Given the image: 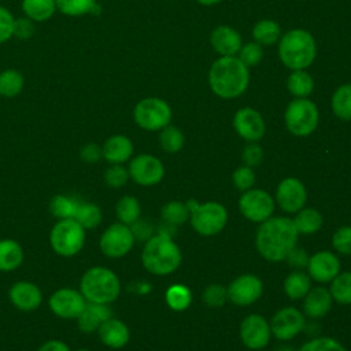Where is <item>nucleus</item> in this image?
Wrapping results in <instances>:
<instances>
[{"instance_id":"nucleus-1","label":"nucleus","mask_w":351,"mask_h":351,"mask_svg":"<svg viewBox=\"0 0 351 351\" xmlns=\"http://www.w3.org/2000/svg\"><path fill=\"white\" fill-rule=\"evenodd\" d=\"M299 232L293 221L287 217H270L262 222L256 232V248L259 254L271 262L284 261L298 243Z\"/></svg>"},{"instance_id":"nucleus-2","label":"nucleus","mask_w":351,"mask_h":351,"mask_svg":"<svg viewBox=\"0 0 351 351\" xmlns=\"http://www.w3.org/2000/svg\"><path fill=\"white\" fill-rule=\"evenodd\" d=\"M208 81L217 96L222 99H233L240 96L248 86V67L237 58L222 56L213 63Z\"/></svg>"},{"instance_id":"nucleus-3","label":"nucleus","mask_w":351,"mask_h":351,"mask_svg":"<svg viewBox=\"0 0 351 351\" xmlns=\"http://www.w3.org/2000/svg\"><path fill=\"white\" fill-rule=\"evenodd\" d=\"M143 266L152 274L166 276L181 263V251L171 237L154 234L145 241L141 252Z\"/></svg>"},{"instance_id":"nucleus-4","label":"nucleus","mask_w":351,"mask_h":351,"mask_svg":"<svg viewBox=\"0 0 351 351\" xmlns=\"http://www.w3.org/2000/svg\"><path fill=\"white\" fill-rule=\"evenodd\" d=\"M78 289L86 302L111 304L121 293V281L111 269L92 266L82 274Z\"/></svg>"},{"instance_id":"nucleus-5","label":"nucleus","mask_w":351,"mask_h":351,"mask_svg":"<svg viewBox=\"0 0 351 351\" xmlns=\"http://www.w3.org/2000/svg\"><path fill=\"white\" fill-rule=\"evenodd\" d=\"M278 55L287 67L303 70L310 66L315 58V41L307 30H289L280 41Z\"/></svg>"},{"instance_id":"nucleus-6","label":"nucleus","mask_w":351,"mask_h":351,"mask_svg":"<svg viewBox=\"0 0 351 351\" xmlns=\"http://www.w3.org/2000/svg\"><path fill=\"white\" fill-rule=\"evenodd\" d=\"M86 241V230L74 219H58L49 232V245L55 254L71 258L81 252Z\"/></svg>"},{"instance_id":"nucleus-7","label":"nucleus","mask_w":351,"mask_h":351,"mask_svg":"<svg viewBox=\"0 0 351 351\" xmlns=\"http://www.w3.org/2000/svg\"><path fill=\"white\" fill-rule=\"evenodd\" d=\"M189 210L191 225L202 236H214L223 229L228 221L225 207L217 202H206L199 204L196 200L186 202Z\"/></svg>"},{"instance_id":"nucleus-8","label":"nucleus","mask_w":351,"mask_h":351,"mask_svg":"<svg viewBox=\"0 0 351 351\" xmlns=\"http://www.w3.org/2000/svg\"><path fill=\"white\" fill-rule=\"evenodd\" d=\"M285 125L295 136H308L318 125L317 106L304 97L292 100L285 111Z\"/></svg>"},{"instance_id":"nucleus-9","label":"nucleus","mask_w":351,"mask_h":351,"mask_svg":"<svg viewBox=\"0 0 351 351\" xmlns=\"http://www.w3.org/2000/svg\"><path fill=\"white\" fill-rule=\"evenodd\" d=\"M133 118L141 129L155 132L169 125L171 119V110L165 100L158 97H147L136 104Z\"/></svg>"},{"instance_id":"nucleus-10","label":"nucleus","mask_w":351,"mask_h":351,"mask_svg":"<svg viewBox=\"0 0 351 351\" xmlns=\"http://www.w3.org/2000/svg\"><path fill=\"white\" fill-rule=\"evenodd\" d=\"M134 236L129 225L115 222L106 228L99 239V248L107 258H122L125 256L134 244Z\"/></svg>"},{"instance_id":"nucleus-11","label":"nucleus","mask_w":351,"mask_h":351,"mask_svg":"<svg viewBox=\"0 0 351 351\" xmlns=\"http://www.w3.org/2000/svg\"><path fill=\"white\" fill-rule=\"evenodd\" d=\"M86 304L80 289L63 287L53 291L48 299V307L53 315L62 319H77Z\"/></svg>"},{"instance_id":"nucleus-12","label":"nucleus","mask_w":351,"mask_h":351,"mask_svg":"<svg viewBox=\"0 0 351 351\" xmlns=\"http://www.w3.org/2000/svg\"><path fill=\"white\" fill-rule=\"evenodd\" d=\"M239 207L241 214L250 221L263 222L271 217L274 211V200L263 189H248L241 195Z\"/></svg>"},{"instance_id":"nucleus-13","label":"nucleus","mask_w":351,"mask_h":351,"mask_svg":"<svg viewBox=\"0 0 351 351\" xmlns=\"http://www.w3.org/2000/svg\"><path fill=\"white\" fill-rule=\"evenodd\" d=\"M129 178L143 186H151L158 184L165 174L162 162L149 154H140L132 158L129 167Z\"/></svg>"},{"instance_id":"nucleus-14","label":"nucleus","mask_w":351,"mask_h":351,"mask_svg":"<svg viewBox=\"0 0 351 351\" xmlns=\"http://www.w3.org/2000/svg\"><path fill=\"white\" fill-rule=\"evenodd\" d=\"M8 299L19 311L30 313L41 306L43 292L37 284L27 280H21L10 287Z\"/></svg>"},{"instance_id":"nucleus-15","label":"nucleus","mask_w":351,"mask_h":351,"mask_svg":"<svg viewBox=\"0 0 351 351\" xmlns=\"http://www.w3.org/2000/svg\"><path fill=\"white\" fill-rule=\"evenodd\" d=\"M262 281L254 274H243L234 278L228 287V298L239 306L252 304L262 295Z\"/></svg>"},{"instance_id":"nucleus-16","label":"nucleus","mask_w":351,"mask_h":351,"mask_svg":"<svg viewBox=\"0 0 351 351\" xmlns=\"http://www.w3.org/2000/svg\"><path fill=\"white\" fill-rule=\"evenodd\" d=\"M304 328V317L295 307H284L271 319L270 330L280 340H291Z\"/></svg>"},{"instance_id":"nucleus-17","label":"nucleus","mask_w":351,"mask_h":351,"mask_svg":"<svg viewBox=\"0 0 351 351\" xmlns=\"http://www.w3.org/2000/svg\"><path fill=\"white\" fill-rule=\"evenodd\" d=\"M270 325L267 321L258 314H251L245 317L240 326V336L244 343L251 350H261L267 346L270 340Z\"/></svg>"},{"instance_id":"nucleus-18","label":"nucleus","mask_w":351,"mask_h":351,"mask_svg":"<svg viewBox=\"0 0 351 351\" xmlns=\"http://www.w3.org/2000/svg\"><path fill=\"white\" fill-rule=\"evenodd\" d=\"M276 199L278 206L287 213H298L303 208L307 193L306 188L298 178L288 177L282 180L277 188Z\"/></svg>"},{"instance_id":"nucleus-19","label":"nucleus","mask_w":351,"mask_h":351,"mask_svg":"<svg viewBox=\"0 0 351 351\" xmlns=\"http://www.w3.org/2000/svg\"><path fill=\"white\" fill-rule=\"evenodd\" d=\"M307 270L310 278L318 282L332 281L340 270L337 256L329 251H319L308 258Z\"/></svg>"},{"instance_id":"nucleus-20","label":"nucleus","mask_w":351,"mask_h":351,"mask_svg":"<svg viewBox=\"0 0 351 351\" xmlns=\"http://www.w3.org/2000/svg\"><path fill=\"white\" fill-rule=\"evenodd\" d=\"M233 126L236 132L248 141H256L265 133V122L261 114L250 107L241 108L236 112Z\"/></svg>"},{"instance_id":"nucleus-21","label":"nucleus","mask_w":351,"mask_h":351,"mask_svg":"<svg viewBox=\"0 0 351 351\" xmlns=\"http://www.w3.org/2000/svg\"><path fill=\"white\" fill-rule=\"evenodd\" d=\"M133 143L123 134L110 136L101 145V155L110 165H122L133 155Z\"/></svg>"},{"instance_id":"nucleus-22","label":"nucleus","mask_w":351,"mask_h":351,"mask_svg":"<svg viewBox=\"0 0 351 351\" xmlns=\"http://www.w3.org/2000/svg\"><path fill=\"white\" fill-rule=\"evenodd\" d=\"M112 317L110 304H100V303H92L86 302L84 310L77 317V325L78 329L84 333H93L97 332L99 326Z\"/></svg>"},{"instance_id":"nucleus-23","label":"nucleus","mask_w":351,"mask_h":351,"mask_svg":"<svg viewBox=\"0 0 351 351\" xmlns=\"http://www.w3.org/2000/svg\"><path fill=\"white\" fill-rule=\"evenodd\" d=\"M97 335L100 341L108 348H122L130 339V330L128 325L123 321L112 317L99 326Z\"/></svg>"},{"instance_id":"nucleus-24","label":"nucleus","mask_w":351,"mask_h":351,"mask_svg":"<svg viewBox=\"0 0 351 351\" xmlns=\"http://www.w3.org/2000/svg\"><path fill=\"white\" fill-rule=\"evenodd\" d=\"M332 295L324 287H317L306 293L303 311L310 318H321L326 315L332 307Z\"/></svg>"},{"instance_id":"nucleus-25","label":"nucleus","mask_w":351,"mask_h":351,"mask_svg":"<svg viewBox=\"0 0 351 351\" xmlns=\"http://www.w3.org/2000/svg\"><path fill=\"white\" fill-rule=\"evenodd\" d=\"M210 40L214 49L223 56H232L241 48V37L239 32L229 26H218L214 29Z\"/></svg>"},{"instance_id":"nucleus-26","label":"nucleus","mask_w":351,"mask_h":351,"mask_svg":"<svg viewBox=\"0 0 351 351\" xmlns=\"http://www.w3.org/2000/svg\"><path fill=\"white\" fill-rule=\"evenodd\" d=\"M25 259L22 245L14 239H0V271L16 270Z\"/></svg>"},{"instance_id":"nucleus-27","label":"nucleus","mask_w":351,"mask_h":351,"mask_svg":"<svg viewBox=\"0 0 351 351\" xmlns=\"http://www.w3.org/2000/svg\"><path fill=\"white\" fill-rule=\"evenodd\" d=\"M56 10L66 16L99 15L101 11L97 0H55Z\"/></svg>"},{"instance_id":"nucleus-28","label":"nucleus","mask_w":351,"mask_h":351,"mask_svg":"<svg viewBox=\"0 0 351 351\" xmlns=\"http://www.w3.org/2000/svg\"><path fill=\"white\" fill-rule=\"evenodd\" d=\"M21 8L29 19L36 22H45L53 16L56 10L55 0H22Z\"/></svg>"},{"instance_id":"nucleus-29","label":"nucleus","mask_w":351,"mask_h":351,"mask_svg":"<svg viewBox=\"0 0 351 351\" xmlns=\"http://www.w3.org/2000/svg\"><path fill=\"white\" fill-rule=\"evenodd\" d=\"M284 289L291 299H302L311 289V278L302 270H293L287 276Z\"/></svg>"},{"instance_id":"nucleus-30","label":"nucleus","mask_w":351,"mask_h":351,"mask_svg":"<svg viewBox=\"0 0 351 351\" xmlns=\"http://www.w3.org/2000/svg\"><path fill=\"white\" fill-rule=\"evenodd\" d=\"M25 85L23 74L16 69H5L0 71V96L12 99L18 96Z\"/></svg>"},{"instance_id":"nucleus-31","label":"nucleus","mask_w":351,"mask_h":351,"mask_svg":"<svg viewBox=\"0 0 351 351\" xmlns=\"http://www.w3.org/2000/svg\"><path fill=\"white\" fill-rule=\"evenodd\" d=\"M101 210L96 203L92 202H80L74 219L85 229L90 230L100 225L101 222Z\"/></svg>"},{"instance_id":"nucleus-32","label":"nucleus","mask_w":351,"mask_h":351,"mask_svg":"<svg viewBox=\"0 0 351 351\" xmlns=\"http://www.w3.org/2000/svg\"><path fill=\"white\" fill-rule=\"evenodd\" d=\"M81 200L69 195H55L49 202V211L56 219L74 218Z\"/></svg>"},{"instance_id":"nucleus-33","label":"nucleus","mask_w":351,"mask_h":351,"mask_svg":"<svg viewBox=\"0 0 351 351\" xmlns=\"http://www.w3.org/2000/svg\"><path fill=\"white\" fill-rule=\"evenodd\" d=\"M115 214L118 218V222H122L125 225H132L140 218L141 214V206L140 202L134 196H122L117 206H115Z\"/></svg>"},{"instance_id":"nucleus-34","label":"nucleus","mask_w":351,"mask_h":351,"mask_svg":"<svg viewBox=\"0 0 351 351\" xmlns=\"http://www.w3.org/2000/svg\"><path fill=\"white\" fill-rule=\"evenodd\" d=\"M299 233H314L322 226V215L314 208H302L292 219Z\"/></svg>"},{"instance_id":"nucleus-35","label":"nucleus","mask_w":351,"mask_h":351,"mask_svg":"<svg viewBox=\"0 0 351 351\" xmlns=\"http://www.w3.org/2000/svg\"><path fill=\"white\" fill-rule=\"evenodd\" d=\"M332 110L337 118L343 121L351 119V84L339 86L333 93Z\"/></svg>"},{"instance_id":"nucleus-36","label":"nucleus","mask_w":351,"mask_h":351,"mask_svg":"<svg viewBox=\"0 0 351 351\" xmlns=\"http://www.w3.org/2000/svg\"><path fill=\"white\" fill-rule=\"evenodd\" d=\"M280 33H281L280 26L274 21H269V19H263L258 22L252 30V36L255 41L261 45L276 44L280 38Z\"/></svg>"},{"instance_id":"nucleus-37","label":"nucleus","mask_w":351,"mask_h":351,"mask_svg":"<svg viewBox=\"0 0 351 351\" xmlns=\"http://www.w3.org/2000/svg\"><path fill=\"white\" fill-rule=\"evenodd\" d=\"M287 86H288V90L296 97H306L313 92L314 81L310 77V74L306 73L304 70H295L288 77Z\"/></svg>"},{"instance_id":"nucleus-38","label":"nucleus","mask_w":351,"mask_h":351,"mask_svg":"<svg viewBox=\"0 0 351 351\" xmlns=\"http://www.w3.org/2000/svg\"><path fill=\"white\" fill-rule=\"evenodd\" d=\"M332 298L340 304H351V271L337 274L329 289Z\"/></svg>"},{"instance_id":"nucleus-39","label":"nucleus","mask_w":351,"mask_h":351,"mask_svg":"<svg viewBox=\"0 0 351 351\" xmlns=\"http://www.w3.org/2000/svg\"><path fill=\"white\" fill-rule=\"evenodd\" d=\"M162 218L165 222L170 225H181L189 218V210L186 203H181L177 200L169 202L162 207Z\"/></svg>"},{"instance_id":"nucleus-40","label":"nucleus","mask_w":351,"mask_h":351,"mask_svg":"<svg viewBox=\"0 0 351 351\" xmlns=\"http://www.w3.org/2000/svg\"><path fill=\"white\" fill-rule=\"evenodd\" d=\"M160 134H159V143L160 147L170 154H174L177 151H180L184 145V134L181 133V130L176 126L167 125L163 129H160Z\"/></svg>"},{"instance_id":"nucleus-41","label":"nucleus","mask_w":351,"mask_h":351,"mask_svg":"<svg viewBox=\"0 0 351 351\" xmlns=\"http://www.w3.org/2000/svg\"><path fill=\"white\" fill-rule=\"evenodd\" d=\"M191 300H192L191 291L185 285L176 284L166 291V302L173 310H177V311L185 310L191 304Z\"/></svg>"},{"instance_id":"nucleus-42","label":"nucleus","mask_w":351,"mask_h":351,"mask_svg":"<svg viewBox=\"0 0 351 351\" xmlns=\"http://www.w3.org/2000/svg\"><path fill=\"white\" fill-rule=\"evenodd\" d=\"M104 182L110 188H121L129 180V171L122 165H111L104 171Z\"/></svg>"},{"instance_id":"nucleus-43","label":"nucleus","mask_w":351,"mask_h":351,"mask_svg":"<svg viewBox=\"0 0 351 351\" xmlns=\"http://www.w3.org/2000/svg\"><path fill=\"white\" fill-rule=\"evenodd\" d=\"M299 351H347L339 341L330 337H317L307 341Z\"/></svg>"},{"instance_id":"nucleus-44","label":"nucleus","mask_w":351,"mask_h":351,"mask_svg":"<svg viewBox=\"0 0 351 351\" xmlns=\"http://www.w3.org/2000/svg\"><path fill=\"white\" fill-rule=\"evenodd\" d=\"M263 56V51H262V47L261 44L258 43H248L245 44L244 47L240 48V62L247 66V67H251V66H255L261 62Z\"/></svg>"},{"instance_id":"nucleus-45","label":"nucleus","mask_w":351,"mask_h":351,"mask_svg":"<svg viewBox=\"0 0 351 351\" xmlns=\"http://www.w3.org/2000/svg\"><path fill=\"white\" fill-rule=\"evenodd\" d=\"M228 298L226 289L219 284L208 285L203 292V300L210 307H219L225 303Z\"/></svg>"},{"instance_id":"nucleus-46","label":"nucleus","mask_w":351,"mask_h":351,"mask_svg":"<svg viewBox=\"0 0 351 351\" xmlns=\"http://www.w3.org/2000/svg\"><path fill=\"white\" fill-rule=\"evenodd\" d=\"M332 244L340 254L351 255V226H341L332 237Z\"/></svg>"},{"instance_id":"nucleus-47","label":"nucleus","mask_w":351,"mask_h":351,"mask_svg":"<svg viewBox=\"0 0 351 351\" xmlns=\"http://www.w3.org/2000/svg\"><path fill=\"white\" fill-rule=\"evenodd\" d=\"M34 32H36L34 22L27 16H19L14 19L12 37H16L18 40H29L33 37Z\"/></svg>"},{"instance_id":"nucleus-48","label":"nucleus","mask_w":351,"mask_h":351,"mask_svg":"<svg viewBox=\"0 0 351 351\" xmlns=\"http://www.w3.org/2000/svg\"><path fill=\"white\" fill-rule=\"evenodd\" d=\"M255 182V173L248 166H241L233 173V184L240 191H248Z\"/></svg>"},{"instance_id":"nucleus-49","label":"nucleus","mask_w":351,"mask_h":351,"mask_svg":"<svg viewBox=\"0 0 351 351\" xmlns=\"http://www.w3.org/2000/svg\"><path fill=\"white\" fill-rule=\"evenodd\" d=\"M14 19L11 11L7 7L0 5V44L7 43L12 37Z\"/></svg>"},{"instance_id":"nucleus-50","label":"nucleus","mask_w":351,"mask_h":351,"mask_svg":"<svg viewBox=\"0 0 351 351\" xmlns=\"http://www.w3.org/2000/svg\"><path fill=\"white\" fill-rule=\"evenodd\" d=\"M130 230L134 236V240H140V241H147L148 239H151L154 236L152 223L145 219H140V218L130 225Z\"/></svg>"},{"instance_id":"nucleus-51","label":"nucleus","mask_w":351,"mask_h":351,"mask_svg":"<svg viewBox=\"0 0 351 351\" xmlns=\"http://www.w3.org/2000/svg\"><path fill=\"white\" fill-rule=\"evenodd\" d=\"M80 158L85 163H96V162H99L103 158V155H101V145H99L96 143L84 144L81 147V149H80Z\"/></svg>"},{"instance_id":"nucleus-52","label":"nucleus","mask_w":351,"mask_h":351,"mask_svg":"<svg viewBox=\"0 0 351 351\" xmlns=\"http://www.w3.org/2000/svg\"><path fill=\"white\" fill-rule=\"evenodd\" d=\"M262 158H263V152L258 144H254V143L248 144L243 151V160L248 167L258 166L262 162Z\"/></svg>"},{"instance_id":"nucleus-53","label":"nucleus","mask_w":351,"mask_h":351,"mask_svg":"<svg viewBox=\"0 0 351 351\" xmlns=\"http://www.w3.org/2000/svg\"><path fill=\"white\" fill-rule=\"evenodd\" d=\"M285 261H287L292 267H295L296 270H299V269H302V267H304V266L307 267L308 256H307V254H306L304 250L298 248V247L295 245V247L289 251V254L287 255Z\"/></svg>"},{"instance_id":"nucleus-54","label":"nucleus","mask_w":351,"mask_h":351,"mask_svg":"<svg viewBox=\"0 0 351 351\" xmlns=\"http://www.w3.org/2000/svg\"><path fill=\"white\" fill-rule=\"evenodd\" d=\"M37 351H71L69 344L62 341V340H58V339H52V340H47L44 341Z\"/></svg>"},{"instance_id":"nucleus-55","label":"nucleus","mask_w":351,"mask_h":351,"mask_svg":"<svg viewBox=\"0 0 351 351\" xmlns=\"http://www.w3.org/2000/svg\"><path fill=\"white\" fill-rule=\"evenodd\" d=\"M200 4H204V5H211V4H215V3H218V1H221V0H197Z\"/></svg>"},{"instance_id":"nucleus-56","label":"nucleus","mask_w":351,"mask_h":351,"mask_svg":"<svg viewBox=\"0 0 351 351\" xmlns=\"http://www.w3.org/2000/svg\"><path fill=\"white\" fill-rule=\"evenodd\" d=\"M77 351H90V350H86V348H80V350H77Z\"/></svg>"}]
</instances>
